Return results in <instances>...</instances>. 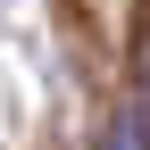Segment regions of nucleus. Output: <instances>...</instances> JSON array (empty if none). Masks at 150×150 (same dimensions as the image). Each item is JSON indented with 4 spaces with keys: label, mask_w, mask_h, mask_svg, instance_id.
<instances>
[{
    "label": "nucleus",
    "mask_w": 150,
    "mask_h": 150,
    "mask_svg": "<svg viewBox=\"0 0 150 150\" xmlns=\"http://www.w3.org/2000/svg\"><path fill=\"white\" fill-rule=\"evenodd\" d=\"M100 150H150V108H117L100 125Z\"/></svg>",
    "instance_id": "f257e3e1"
}]
</instances>
